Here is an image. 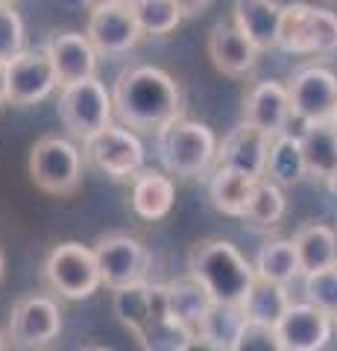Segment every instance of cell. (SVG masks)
Returning <instances> with one entry per match:
<instances>
[{"mask_svg":"<svg viewBox=\"0 0 337 351\" xmlns=\"http://www.w3.org/2000/svg\"><path fill=\"white\" fill-rule=\"evenodd\" d=\"M115 114L132 132H159L185 112L179 82L161 68L138 64L117 73L112 91Z\"/></svg>","mask_w":337,"mask_h":351,"instance_id":"obj_1","label":"cell"},{"mask_svg":"<svg viewBox=\"0 0 337 351\" xmlns=\"http://www.w3.org/2000/svg\"><path fill=\"white\" fill-rule=\"evenodd\" d=\"M188 272L205 284L214 302L226 304H244L255 281V267L246 263L235 243L220 237L194 243V249L188 252Z\"/></svg>","mask_w":337,"mask_h":351,"instance_id":"obj_2","label":"cell"},{"mask_svg":"<svg viewBox=\"0 0 337 351\" xmlns=\"http://www.w3.org/2000/svg\"><path fill=\"white\" fill-rule=\"evenodd\" d=\"M156 144L161 164L179 179H197L217 158L214 132L205 123H197V120H188L182 114L156 132Z\"/></svg>","mask_w":337,"mask_h":351,"instance_id":"obj_3","label":"cell"},{"mask_svg":"<svg viewBox=\"0 0 337 351\" xmlns=\"http://www.w3.org/2000/svg\"><path fill=\"white\" fill-rule=\"evenodd\" d=\"M82 149L62 135H45L30 152V179L50 196H71L82 182Z\"/></svg>","mask_w":337,"mask_h":351,"instance_id":"obj_4","label":"cell"},{"mask_svg":"<svg viewBox=\"0 0 337 351\" xmlns=\"http://www.w3.org/2000/svg\"><path fill=\"white\" fill-rule=\"evenodd\" d=\"M82 158L115 182H132L144 170V144L129 126L108 123L82 141Z\"/></svg>","mask_w":337,"mask_h":351,"instance_id":"obj_5","label":"cell"},{"mask_svg":"<svg viewBox=\"0 0 337 351\" xmlns=\"http://www.w3.org/2000/svg\"><path fill=\"white\" fill-rule=\"evenodd\" d=\"M45 278L53 287V293H59L68 302L91 299L97 287L103 284L94 246H82L77 240L53 246L45 261Z\"/></svg>","mask_w":337,"mask_h":351,"instance_id":"obj_6","label":"cell"},{"mask_svg":"<svg viewBox=\"0 0 337 351\" xmlns=\"http://www.w3.org/2000/svg\"><path fill=\"white\" fill-rule=\"evenodd\" d=\"M112 114H115L112 94L106 91V85L97 76L62 85L59 117L73 138H80V141L91 138L94 132H100L103 126L112 123Z\"/></svg>","mask_w":337,"mask_h":351,"instance_id":"obj_7","label":"cell"},{"mask_svg":"<svg viewBox=\"0 0 337 351\" xmlns=\"http://www.w3.org/2000/svg\"><path fill=\"white\" fill-rule=\"evenodd\" d=\"M62 334V307L50 295H24L9 313V346L45 348Z\"/></svg>","mask_w":337,"mask_h":351,"instance_id":"obj_8","label":"cell"},{"mask_svg":"<svg viewBox=\"0 0 337 351\" xmlns=\"http://www.w3.org/2000/svg\"><path fill=\"white\" fill-rule=\"evenodd\" d=\"M6 80H9V106H36L45 97L53 94V88L59 85L56 64L45 47L21 50L15 59L6 62Z\"/></svg>","mask_w":337,"mask_h":351,"instance_id":"obj_9","label":"cell"},{"mask_svg":"<svg viewBox=\"0 0 337 351\" xmlns=\"http://www.w3.org/2000/svg\"><path fill=\"white\" fill-rule=\"evenodd\" d=\"M288 97L290 114L302 123L332 120L337 108V76L329 68H320V64L299 68L288 80Z\"/></svg>","mask_w":337,"mask_h":351,"instance_id":"obj_10","label":"cell"},{"mask_svg":"<svg viewBox=\"0 0 337 351\" xmlns=\"http://www.w3.org/2000/svg\"><path fill=\"white\" fill-rule=\"evenodd\" d=\"M94 255L97 267H100V278L108 290L132 281H144L150 272V252L132 234H103L94 243Z\"/></svg>","mask_w":337,"mask_h":351,"instance_id":"obj_11","label":"cell"},{"mask_svg":"<svg viewBox=\"0 0 337 351\" xmlns=\"http://www.w3.org/2000/svg\"><path fill=\"white\" fill-rule=\"evenodd\" d=\"M85 36H89V41L94 44V50L100 56H124V53H129L141 41L144 29L138 27L129 0H124V3H115V6L91 9Z\"/></svg>","mask_w":337,"mask_h":351,"instance_id":"obj_12","label":"cell"},{"mask_svg":"<svg viewBox=\"0 0 337 351\" xmlns=\"http://www.w3.org/2000/svg\"><path fill=\"white\" fill-rule=\"evenodd\" d=\"M332 316L311 302H290L276 322L281 351H320L332 339Z\"/></svg>","mask_w":337,"mask_h":351,"instance_id":"obj_13","label":"cell"},{"mask_svg":"<svg viewBox=\"0 0 337 351\" xmlns=\"http://www.w3.org/2000/svg\"><path fill=\"white\" fill-rule=\"evenodd\" d=\"M270 141H273V135H267V132H261L244 120L217 147V167H229V170L253 176V179H264Z\"/></svg>","mask_w":337,"mask_h":351,"instance_id":"obj_14","label":"cell"},{"mask_svg":"<svg viewBox=\"0 0 337 351\" xmlns=\"http://www.w3.org/2000/svg\"><path fill=\"white\" fill-rule=\"evenodd\" d=\"M290 97L288 85L276 80H261L244 97V120L267 135H279L290 123Z\"/></svg>","mask_w":337,"mask_h":351,"instance_id":"obj_15","label":"cell"},{"mask_svg":"<svg viewBox=\"0 0 337 351\" xmlns=\"http://www.w3.org/2000/svg\"><path fill=\"white\" fill-rule=\"evenodd\" d=\"M209 59L223 76H232V80H241L249 71L255 68V56L258 47L253 44V38L237 27V24H217L209 36Z\"/></svg>","mask_w":337,"mask_h":351,"instance_id":"obj_16","label":"cell"},{"mask_svg":"<svg viewBox=\"0 0 337 351\" xmlns=\"http://www.w3.org/2000/svg\"><path fill=\"white\" fill-rule=\"evenodd\" d=\"M47 50L53 56V64H56L59 88L97 76V56L100 53L94 50V44L82 32H56L47 41Z\"/></svg>","mask_w":337,"mask_h":351,"instance_id":"obj_17","label":"cell"},{"mask_svg":"<svg viewBox=\"0 0 337 351\" xmlns=\"http://www.w3.org/2000/svg\"><path fill=\"white\" fill-rule=\"evenodd\" d=\"M211 293L205 290V284L200 278H194L191 272L185 278H176L167 284V313L170 322L182 328L185 334L194 339V331H197L200 319L205 316V311L211 307Z\"/></svg>","mask_w":337,"mask_h":351,"instance_id":"obj_18","label":"cell"},{"mask_svg":"<svg viewBox=\"0 0 337 351\" xmlns=\"http://www.w3.org/2000/svg\"><path fill=\"white\" fill-rule=\"evenodd\" d=\"M246 322V313L241 304H226V302H211L200 319L197 331H194V343L217 351H235L237 334Z\"/></svg>","mask_w":337,"mask_h":351,"instance_id":"obj_19","label":"cell"},{"mask_svg":"<svg viewBox=\"0 0 337 351\" xmlns=\"http://www.w3.org/2000/svg\"><path fill=\"white\" fill-rule=\"evenodd\" d=\"M235 24L253 38L258 50H273L279 44L281 3L279 0H235Z\"/></svg>","mask_w":337,"mask_h":351,"instance_id":"obj_20","label":"cell"},{"mask_svg":"<svg viewBox=\"0 0 337 351\" xmlns=\"http://www.w3.org/2000/svg\"><path fill=\"white\" fill-rule=\"evenodd\" d=\"M299 141H302V156H305L308 176L314 182H329V176L337 170V126H334V120L305 123Z\"/></svg>","mask_w":337,"mask_h":351,"instance_id":"obj_21","label":"cell"},{"mask_svg":"<svg viewBox=\"0 0 337 351\" xmlns=\"http://www.w3.org/2000/svg\"><path fill=\"white\" fill-rule=\"evenodd\" d=\"M173 199H176V184L170 176L141 170L132 179V211L147 223L165 219L173 208Z\"/></svg>","mask_w":337,"mask_h":351,"instance_id":"obj_22","label":"cell"},{"mask_svg":"<svg viewBox=\"0 0 337 351\" xmlns=\"http://www.w3.org/2000/svg\"><path fill=\"white\" fill-rule=\"evenodd\" d=\"M255 184H258V179H253V176H246V173H237L229 167H214L211 184H209L211 205L226 217L244 219L249 199H253V193H255Z\"/></svg>","mask_w":337,"mask_h":351,"instance_id":"obj_23","label":"cell"},{"mask_svg":"<svg viewBox=\"0 0 337 351\" xmlns=\"http://www.w3.org/2000/svg\"><path fill=\"white\" fill-rule=\"evenodd\" d=\"M293 246L299 255V269L302 276L317 272L337 263V232L325 223H308L293 234Z\"/></svg>","mask_w":337,"mask_h":351,"instance_id":"obj_24","label":"cell"},{"mask_svg":"<svg viewBox=\"0 0 337 351\" xmlns=\"http://www.w3.org/2000/svg\"><path fill=\"white\" fill-rule=\"evenodd\" d=\"M112 311L117 316L126 331H132L135 339L144 346V339L150 334V281H132V284H124V287H115L112 290Z\"/></svg>","mask_w":337,"mask_h":351,"instance_id":"obj_25","label":"cell"},{"mask_svg":"<svg viewBox=\"0 0 337 351\" xmlns=\"http://www.w3.org/2000/svg\"><path fill=\"white\" fill-rule=\"evenodd\" d=\"M305 176H308V170H305V156H302V141L288 135V132L273 135L270 152H267L264 179L281 184V188H290V184L305 179Z\"/></svg>","mask_w":337,"mask_h":351,"instance_id":"obj_26","label":"cell"},{"mask_svg":"<svg viewBox=\"0 0 337 351\" xmlns=\"http://www.w3.org/2000/svg\"><path fill=\"white\" fill-rule=\"evenodd\" d=\"M253 267H255V276L279 281V284H290L297 276H302L297 246H293V240H285V237L267 240V243L258 249Z\"/></svg>","mask_w":337,"mask_h":351,"instance_id":"obj_27","label":"cell"},{"mask_svg":"<svg viewBox=\"0 0 337 351\" xmlns=\"http://www.w3.org/2000/svg\"><path fill=\"white\" fill-rule=\"evenodd\" d=\"M244 313L246 319H258V322H279L281 313L290 307V295H288V284L270 281L255 276L253 287H249L246 299H244Z\"/></svg>","mask_w":337,"mask_h":351,"instance_id":"obj_28","label":"cell"},{"mask_svg":"<svg viewBox=\"0 0 337 351\" xmlns=\"http://www.w3.org/2000/svg\"><path fill=\"white\" fill-rule=\"evenodd\" d=\"M285 208H288L285 188L276 182H270V179H258L244 219L253 228H276L281 223V217H285Z\"/></svg>","mask_w":337,"mask_h":351,"instance_id":"obj_29","label":"cell"},{"mask_svg":"<svg viewBox=\"0 0 337 351\" xmlns=\"http://www.w3.org/2000/svg\"><path fill=\"white\" fill-rule=\"evenodd\" d=\"M138 27L147 36H167L182 24V9L176 0H129Z\"/></svg>","mask_w":337,"mask_h":351,"instance_id":"obj_30","label":"cell"},{"mask_svg":"<svg viewBox=\"0 0 337 351\" xmlns=\"http://www.w3.org/2000/svg\"><path fill=\"white\" fill-rule=\"evenodd\" d=\"M311 3H288L281 6V24H279V44L285 53H308V32H311Z\"/></svg>","mask_w":337,"mask_h":351,"instance_id":"obj_31","label":"cell"},{"mask_svg":"<svg viewBox=\"0 0 337 351\" xmlns=\"http://www.w3.org/2000/svg\"><path fill=\"white\" fill-rule=\"evenodd\" d=\"M305 302L320 307L337 322V263L305 276Z\"/></svg>","mask_w":337,"mask_h":351,"instance_id":"obj_32","label":"cell"},{"mask_svg":"<svg viewBox=\"0 0 337 351\" xmlns=\"http://www.w3.org/2000/svg\"><path fill=\"white\" fill-rule=\"evenodd\" d=\"M308 53L311 56H332V53H337V15L332 9L314 6L311 32H308Z\"/></svg>","mask_w":337,"mask_h":351,"instance_id":"obj_33","label":"cell"},{"mask_svg":"<svg viewBox=\"0 0 337 351\" xmlns=\"http://www.w3.org/2000/svg\"><path fill=\"white\" fill-rule=\"evenodd\" d=\"M24 50V21L12 3H0V62L15 59Z\"/></svg>","mask_w":337,"mask_h":351,"instance_id":"obj_34","label":"cell"},{"mask_svg":"<svg viewBox=\"0 0 337 351\" xmlns=\"http://www.w3.org/2000/svg\"><path fill=\"white\" fill-rule=\"evenodd\" d=\"M235 351H281L276 325L273 322L246 319L244 328H241V334H237Z\"/></svg>","mask_w":337,"mask_h":351,"instance_id":"obj_35","label":"cell"},{"mask_svg":"<svg viewBox=\"0 0 337 351\" xmlns=\"http://www.w3.org/2000/svg\"><path fill=\"white\" fill-rule=\"evenodd\" d=\"M176 3H179V9H182L185 18H194V15H200L202 9L211 3V0H176Z\"/></svg>","mask_w":337,"mask_h":351,"instance_id":"obj_36","label":"cell"},{"mask_svg":"<svg viewBox=\"0 0 337 351\" xmlns=\"http://www.w3.org/2000/svg\"><path fill=\"white\" fill-rule=\"evenodd\" d=\"M9 106V80H6V62H0V108Z\"/></svg>","mask_w":337,"mask_h":351,"instance_id":"obj_37","label":"cell"},{"mask_svg":"<svg viewBox=\"0 0 337 351\" xmlns=\"http://www.w3.org/2000/svg\"><path fill=\"white\" fill-rule=\"evenodd\" d=\"M82 6L89 9H103V6H115V3H124V0H80Z\"/></svg>","mask_w":337,"mask_h":351,"instance_id":"obj_38","label":"cell"},{"mask_svg":"<svg viewBox=\"0 0 337 351\" xmlns=\"http://www.w3.org/2000/svg\"><path fill=\"white\" fill-rule=\"evenodd\" d=\"M325 184H329V191H332V193L337 196V170H334V173L329 176V182H325Z\"/></svg>","mask_w":337,"mask_h":351,"instance_id":"obj_39","label":"cell"},{"mask_svg":"<svg viewBox=\"0 0 337 351\" xmlns=\"http://www.w3.org/2000/svg\"><path fill=\"white\" fill-rule=\"evenodd\" d=\"M3 348H9V337H6V334H0V351H3Z\"/></svg>","mask_w":337,"mask_h":351,"instance_id":"obj_40","label":"cell"},{"mask_svg":"<svg viewBox=\"0 0 337 351\" xmlns=\"http://www.w3.org/2000/svg\"><path fill=\"white\" fill-rule=\"evenodd\" d=\"M3 267H6V261H3V252H0V278H3Z\"/></svg>","mask_w":337,"mask_h":351,"instance_id":"obj_41","label":"cell"},{"mask_svg":"<svg viewBox=\"0 0 337 351\" xmlns=\"http://www.w3.org/2000/svg\"><path fill=\"white\" fill-rule=\"evenodd\" d=\"M332 120H334V126H337V108H334V117Z\"/></svg>","mask_w":337,"mask_h":351,"instance_id":"obj_42","label":"cell"},{"mask_svg":"<svg viewBox=\"0 0 337 351\" xmlns=\"http://www.w3.org/2000/svg\"><path fill=\"white\" fill-rule=\"evenodd\" d=\"M0 3H9V0H0Z\"/></svg>","mask_w":337,"mask_h":351,"instance_id":"obj_43","label":"cell"}]
</instances>
